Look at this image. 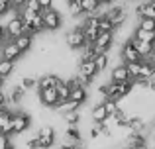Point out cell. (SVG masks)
<instances>
[{
    "instance_id": "30bf717a",
    "label": "cell",
    "mask_w": 155,
    "mask_h": 149,
    "mask_svg": "<svg viewBox=\"0 0 155 149\" xmlns=\"http://www.w3.org/2000/svg\"><path fill=\"white\" fill-rule=\"evenodd\" d=\"M110 83H116V84L132 83V79H130L128 69H126L124 63H120V65H114V67H112V73H110Z\"/></svg>"
},
{
    "instance_id": "4dcf8cb0",
    "label": "cell",
    "mask_w": 155,
    "mask_h": 149,
    "mask_svg": "<svg viewBox=\"0 0 155 149\" xmlns=\"http://www.w3.org/2000/svg\"><path fill=\"white\" fill-rule=\"evenodd\" d=\"M10 10H12V2H8V0H0V18L6 16Z\"/></svg>"
},
{
    "instance_id": "5bb4252c",
    "label": "cell",
    "mask_w": 155,
    "mask_h": 149,
    "mask_svg": "<svg viewBox=\"0 0 155 149\" xmlns=\"http://www.w3.org/2000/svg\"><path fill=\"white\" fill-rule=\"evenodd\" d=\"M96 67H94V61H84V63H79V76H87V79H96Z\"/></svg>"
},
{
    "instance_id": "52a82bcc",
    "label": "cell",
    "mask_w": 155,
    "mask_h": 149,
    "mask_svg": "<svg viewBox=\"0 0 155 149\" xmlns=\"http://www.w3.org/2000/svg\"><path fill=\"white\" fill-rule=\"evenodd\" d=\"M4 31H6V39H8V41H14L16 37L24 35V24H22V20H20L18 16L10 18L6 24H4Z\"/></svg>"
},
{
    "instance_id": "d6986e66",
    "label": "cell",
    "mask_w": 155,
    "mask_h": 149,
    "mask_svg": "<svg viewBox=\"0 0 155 149\" xmlns=\"http://www.w3.org/2000/svg\"><path fill=\"white\" fill-rule=\"evenodd\" d=\"M14 71H16V63L6 61V59H0V79L6 80L8 76L14 73Z\"/></svg>"
},
{
    "instance_id": "d590c367",
    "label": "cell",
    "mask_w": 155,
    "mask_h": 149,
    "mask_svg": "<svg viewBox=\"0 0 155 149\" xmlns=\"http://www.w3.org/2000/svg\"><path fill=\"white\" fill-rule=\"evenodd\" d=\"M147 90L155 94V79H151V80H149V84H147Z\"/></svg>"
},
{
    "instance_id": "83f0119b",
    "label": "cell",
    "mask_w": 155,
    "mask_h": 149,
    "mask_svg": "<svg viewBox=\"0 0 155 149\" xmlns=\"http://www.w3.org/2000/svg\"><path fill=\"white\" fill-rule=\"evenodd\" d=\"M59 110L63 112V114H67V112H79L81 106H79V104H75L73 100H67V102H61L59 104Z\"/></svg>"
},
{
    "instance_id": "b9f144b4",
    "label": "cell",
    "mask_w": 155,
    "mask_h": 149,
    "mask_svg": "<svg viewBox=\"0 0 155 149\" xmlns=\"http://www.w3.org/2000/svg\"><path fill=\"white\" fill-rule=\"evenodd\" d=\"M75 149H81V147H75Z\"/></svg>"
},
{
    "instance_id": "7402d4cb",
    "label": "cell",
    "mask_w": 155,
    "mask_h": 149,
    "mask_svg": "<svg viewBox=\"0 0 155 149\" xmlns=\"http://www.w3.org/2000/svg\"><path fill=\"white\" fill-rule=\"evenodd\" d=\"M110 65V55H102L100 53L98 57L94 59V67H96V73H102V71H106V67Z\"/></svg>"
},
{
    "instance_id": "f1b7e54d",
    "label": "cell",
    "mask_w": 155,
    "mask_h": 149,
    "mask_svg": "<svg viewBox=\"0 0 155 149\" xmlns=\"http://www.w3.org/2000/svg\"><path fill=\"white\" fill-rule=\"evenodd\" d=\"M136 28H140L143 31H155V22L153 20H140Z\"/></svg>"
},
{
    "instance_id": "f546056e",
    "label": "cell",
    "mask_w": 155,
    "mask_h": 149,
    "mask_svg": "<svg viewBox=\"0 0 155 149\" xmlns=\"http://www.w3.org/2000/svg\"><path fill=\"white\" fill-rule=\"evenodd\" d=\"M104 108H106V114H108V118H112L114 114H116L120 108H118V102H110V100H106L104 102Z\"/></svg>"
},
{
    "instance_id": "cb8c5ba5",
    "label": "cell",
    "mask_w": 155,
    "mask_h": 149,
    "mask_svg": "<svg viewBox=\"0 0 155 149\" xmlns=\"http://www.w3.org/2000/svg\"><path fill=\"white\" fill-rule=\"evenodd\" d=\"M67 10L71 16H84L83 14V6H81V0H69L67 2Z\"/></svg>"
},
{
    "instance_id": "74e56055",
    "label": "cell",
    "mask_w": 155,
    "mask_h": 149,
    "mask_svg": "<svg viewBox=\"0 0 155 149\" xmlns=\"http://www.w3.org/2000/svg\"><path fill=\"white\" fill-rule=\"evenodd\" d=\"M132 149H149L147 145H140V147H132Z\"/></svg>"
},
{
    "instance_id": "9a60e30c",
    "label": "cell",
    "mask_w": 155,
    "mask_h": 149,
    "mask_svg": "<svg viewBox=\"0 0 155 149\" xmlns=\"http://www.w3.org/2000/svg\"><path fill=\"white\" fill-rule=\"evenodd\" d=\"M140 145H147V139L143 134H132L126 138L124 149H132V147H140Z\"/></svg>"
},
{
    "instance_id": "836d02e7",
    "label": "cell",
    "mask_w": 155,
    "mask_h": 149,
    "mask_svg": "<svg viewBox=\"0 0 155 149\" xmlns=\"http://www.w3.org/2000/svg\"><path fill=\"white\" fill-rule=\"evenodd\" d=\"M6 106H8V98H6V94H4V90H0V110L6 108Z\"/></svg>"
},
{
    "instance_id": "3957f363",
    "label": "cell",
    "mask_w": 155,
    "mask_h": 149,
    "mask_svg": "<svg viewBox=\"0 0 155 149\" xmlns=\"http://www.w3.org/2000/svg\"><path fill=\"white\" fill-rule=\"evenodd\" d=\"M12 126H14L12 135H20V134H24V131H28L30 126H31V114L30 112H14V116H12Z\"/></svg>"
},
{
    "instance_id": "f35d334b",
    "label": "cell",
    "mask_w": 155,
    "mask_h": 149,
    "mask_svg": "<svg viewBox=\"0 0 155 149\" xmlns=\"http://www.w3.org/2000/svg\"><path fill=\"white\" fill-rule=\"evenodd\" d=\"M147 4H149V6H151L153 10H155V0H151V2H147Z\"/></svg>"
},
{
    "instance_id": "6da1fadb",
    "label": "cell",
    "mask_w": 155,
    "mask_h": 149,
    "mask_svg": "<svg viewBox=\"0 0 155 149\" xmlns=\"http://www.w3.org/2000/svg\"><path fill=\"white\" fill-rule=\"evenodd\" d=\"M65 43H67L69 49H75V51H83L84 45H87V39H84V31L79 28H75V30H69L67 34H65Z\"/></svg>"
},
{
    "instance_id": "ac0fdd59",
    "label": "cell",
    "mask_w": 155,
    "mask_h": 149,
    "mask_svg": "<svg viewBox=\"0 0 155 149\" xmlns=\"http://www.w3.org/2000/svg\"><path fill=\"white\" fill-rule=\"evenodd\" d=\"M91 118L94 120V124H100V122H104V120L108 118L104 104H94V106L91 108Z\"/></svg>"
},
{
    "instance_id": "9c48e42d",
    "label": "cell",
    "mask_w": 155,
    "mask_h": 149,
    "mask_svg": "<svg viewBox=\"0 0 155 149\" xmlns=\"http://www.w3.org/2000/svg\"><path fill=\"white\" fill-rule=\"evenodd\" d=\"M0 59H6V61L16 63L18 59H22V51L16 47L14 41H8V39H6V43L0 47Z\"/></svg>"
},
{
    "instance_id": "8d00e7d4",
    "label": "cell",
    "mask_w": 155,
    "mask_h": 149,
    "mask_svg": "<svg viewBox=\"0 0 155 149\" xmlns=\"http://www.w3.org/2000/svg\"><path fill=\"white\" fill-rule=\"evenodd\" d=\"M57 149H75V147H73V145H69V143H63V145H59Z\"/></svg>"
},
{
    "instance_id": "d4e9b609",
    "label": "cell",
    "mask_w": 155,
    "mask_h": 149,
    "mask_svg": "<svg viewBox=\"0 0 155 149\" xmlns=\"http://www.w3.org/2000/svg\"><path fill=\"white\" fill-rule=\"evenodd\" d=\"M12 116H14V112H10V108H2V110H0V131L4 130V128L8 126V124H10V120H12Z\"/></svg>"
},
{
    "instance_id": "8fae6325",
    "label": "cell",
    "mask_w": 155,
    "mask_h": 149,
    "mask_svg": "<svg viewBox=\"0 0 155 149\" xmlns=\"http://www.w3.org/2000/svg\"><path fill=\"white\" fill-rule=\"evenodd\" d=\"M81 141H83V134H81L79 126H67V130H65V143H69L73 147H79Z\"/></svg>"
},
{
    "instance_id": "2e32d148",
    "label": "cell",
    "mask_w": 155,
    "mask_h": 149,
    "mask_svg": "<svg viewBox=\"0 0 155 149\" xmlns=\"http://www.w3.org/2000/svg\"><path fill=\"white\" fill-rule=\"evenodd\" d=\"M26 94H28V92L24 90L20 84H18V86H12L10 88V96H6V98H8V104H20V102H24Z\"/></svg>"
},
{
    "instance_id": "603a6c76",
    "label": "cell",
    "mask_w": 155,
    "mask_h": 149,
    "mask_svg": "<svg viewBox=\"0 0 155 149\" xmlns=\"http://www.w3.org/2000/svg\"><path fill=\"white\" fill-rule=\"evenodd\" d=\"M20 86L24 88L26 92L34 90V88H38V79H34V76H22V80H20Z\"/></svg>"
},
{
    "instance_id": "484cf974",
    "label": "cell",
    "mask_w": 155,
    "mask_h": 149,
    "mask_svg": "<svg viewBox=\"0 0 155 149\" xmlns=\"http://www.w3.org/2000/svg\"><path fill=\"white\" fill-rule=\"evenodd\" d=\"M126 69H128V75L132 80L140 79V73H141V63H128L126 65Z\"/></svg>"
},
{
    "instance_id": "e0dca14e",
    "label": "cell",
    "mask_w": 155,
    "mask_h": 149,
    "mask_svg": "<svg viewBox=\"0 0 155 149\" xmlns=\"http://www.w3.org/2000/svg\"><path fill=\"white\" fill-rule=\"evenodd\" d=\"M14 43H16V47H18V49L22 51V55H24V53H28V51L31 49V45H34V37H31V35H20V37L14 39Z\"/></svg>"
},
{
    "instance_id": "ba28073f",
    "label": "cell",
    "mask_w": 155,
    "mask_h": 149,
    "mask_svg": "<svg viewBox=\"0 0 155 149\" xmlns=\"http://www.w3.org/2000/svg\"><path fill=\"white\" fill-rule=\"evenodd\" d=\"M104 16L112 22V26L116 28V30L128 22V12L124 10V6H112L108 12H104Z\"/></svg>"
},
{
    "instance_id": "4316f807",
    "label": "cell",
    "mask_w": 155,
    "mask_h": 149,
    "mask_svg": "<svg viewBox=\"0 0 155 149\" xmlns=\"http://www.w3.org/2000/svg\"><path fill=\"white\" fill-rule=\"evenodd\" d=\"M63 120L67 122V126H77L81 122V112H67L63 114Z\"/></svg>"
},
{
    "instance_id": "d6a6232c",
    "label": "cell",
    "mask_w": 155,
    "mask_h": 149,
    "mask_svg": "<svg viewBox=\"0 0 155 149\" xmlns=\"http://www.w3.org/2000/svg\"><path fill=\"white\" fill-rule=\"evenodd\" d=\"M8 145H10V138H6V135L0 134V149H6Z\"/></svg>"
},
{
    "instance_id": "8992f818",
    "label": "cell",
    "mask_w": 155,
    "mask_h": 149,
    "mask_svg": "<svg viewBox=\"0 0 155 149\" xmlns=\"http://www.w3.org/2000/svg\"><path fill=\"white\" fill-rule=\"evenodd\" d=\"M35 138H38L41 149H51L55 145V130H53L51 126H41L35 131Z\"/></svg>"
},
{
    "instance_id": "44dd1931",
    "label": "cell",
    "mask_w": 155,
    "mask_h": 149,
    "mask_svg": "<svg viewBox=\"0 0 155 149\" xmlns=\"http://www.w3.org/2000/svg\"><path fill=\"white\" fill-rule=\"evenodd\" d=\"M98 31H100V34H114V31H116V28L112 26V22H110V20L106 18L104 14H100V22H98Z\"/></svg>"
},
{
    "instance_id": "60d3db41",
    "label": "cell",
    "mask_w": 155,
    "mask_h": 149,
    "mask_svg": "<svg viewBox=\"0 0 155 149\" xmlns=\"http://www.w3.org/2000/svg\"><path fill=\"white\" fill-rule=\"evenodd\" d=\"M6 149H18V147H16V145H12V143H10V145H8Z\"/></svg>"
},
{
    "instance_id": "7c38bea8",
    "label": "cell",
    "mask_w": 155,
    "mask_h": 149,
    "mask_svg": "<svg viewBox=\"0 0 155 149\" xmlns=\"http://www.w3.org/2000/svg\"><path fill=\"white\" fill-rule=\"evenodd\" d=\"M59 80H61V76L55 75V73L41 75V76L38 79V90H43V88H55Z\"/></svg>"
},
{
    "instance_id": "5b68a950",
    "label": "cell",
    "mask_w": 155,
    "mask_h": 149,
    "mask_svg": "<svg viewBox=\"0 0 155 149\" xmlns=\"http://www.w3.org/2000/svg\"><path fill=\"white\" fill-rule=\"evenodd\" d=\"M120 57H122V61H124V65H128V63H141V61H143V59L140 57V53L136 51V47H134L132 37L126 39V41L122 43V47H120Z\"/></svg>"
},
{
    "instance_id": "4fadbf2b",
    "label": "cell",
    "mask_w": 155,
    "mask_h": 149,
    "mask_svg": "<svg viewBox=\"0 0 155 149\" xmlns=\"http://www.w3.org/2000/svg\"><path fill=\"white\" fill-rule=\"evenodd\" d=\"M132 43H134V47H136V51L140 53V57H141V59H147V57H151V55L155 53V47L151 45V43H145V41H134V39H132Z\"/></svg>"
},
{
    "instance_id": "ab89813d",
    "label": "cell",
    "mask_w": 155,
    "mask_h": 149,
    "mask_svg": "<svg viewBox=\"0 0 155 149\" xmlns=\"http://www.w3.org/2000/svg\"><path fill=\"white\" fill-rule=\"evenodd\" d=\"M4 88V79H0V90Z\"/></svg>"
},
{
    "instance_id": "e575fe53",
    "label": "cell",
    "mask_w": 155,
    "mask_h": 149,
    "mask_svg": "<svg viewBox=\"0 0 155 149\" xmlns=\"http://www.w3.org/2000/svg\"><path fill=\"white\" fill-rule=\"evenodd\" d=\"M6 43V31H4V26L0 24V47Z\"/></svg>"
},
{
    "instance_id": "ffe728a7",
    "label": "cell",
    "mask_w": 155,
    "mask_h": 149,
    "mask_svg": "<svg viewBox=\"0 0 155 149\" xmlns=\"http://www.w3.org/2000/svg\"><path fill=\"white\" fill-rule=\"evenodd\" d=\"M55 90H57V96H59V102H67V100H69V96H71V90H69L67 83H65L63 79H61L59 83H57Z\"/></svg>"
},
{
    "instance_id": "1f68e13d",
    "label": "cell",
    "mask_w": 155,
    "mask_h": 149,
    "mask_svg": "<svg viewBox=\"0 0 155 149\" xmlns=\"http://www.w3.org/2000/svg\"><path fill=\"white\" fill-rule=\"evenodd\" d=\"M88 134H91V139H98V138H100V130L96 128V124L91 128V131H88Z\"/></svg>"
},
{
    "instance_id": "7a4b0ae2",
    "label": "cell",
    "mask_w": 155,
    "mask_h": 149,
    "mask_svg": "<svg viewBox=\"0 0 155 149\" xmlns=\"http://www.w3.org/2000/svg\"><path fill=\"white\" fill-rule=\"evenodd\" d=\"M43 18V31H55L63 26V16L59 10H47V12H39Z\"/></svg>"
},
{
    "instance_id": "277c9868",
    "label": "cell",
    "mask_w": 155,
    "mask_h": 149,
    "mask_svg": "<svg viewBox=\"0 0 155 149\" xmlns=\"http://www.w3.org/2000/svg\"><path fill=\"white\" fill-rule=\"evenodd\" d=\"M38 102L41 108H59V96H57V90L55 88H43V90H38Z\"/></svg>"
}]
</instances>
